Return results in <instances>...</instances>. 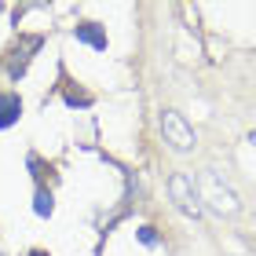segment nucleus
I'll use <instances>...</instances> for the list:
<instances>
[{
    "mask_svg": "<svg viewBox=\"0 0 256 256\" xmlns=\"http://www.w3.org/2000/svg\"><path fill=\"white\" fill-rule=\"evenodd\" d=\"M198 198H202V202H208V208H212V212H220V216H234L238 212V194L227 187V180L220 176L216 168H205L202 172V187H198Z\"/></svg>",
    "mask_w": 256,
    "mask_h": 256,
    "instance_id": "f257e3e1",
    "label": "nucleus"
},
{
    "mask_svg": "<svg viewBox=\"0 0 256 256\" xmlns=\"http://www.w3.org/2000/svg\"><path fill=\"white\" fill-rule=\"evenodd\" d=\"M168 194H172V202H176V208H183L187 216L198 220L205 212L202 198H198V187H194V176H187V172H172L168 176Z\"/></svg>",
    "mask_w": 256,
    "mask_h": 256,
    "instance_id": "f03ea898",
    "label": "nucleus"
},
{
    "mask_svg": "<svg viewBox=\"0 0 256 256\" xmlns=\"http://www.w3.org/2000/svg\"><path fill=\"white\" fill-rule=\"evenodd\" d=\"M161 132H165V143H172V150H190L198 139H194V128L187 124L180 110H165L161 114Z\"/></svg>",
    "mask_w": 256,
    "mask_h": 256,
    "instance_id": "7ed1b4c3",
    "label": "nucleus"
},
{
    "mask_svg": "<svg viewBox=\"0 0 256 256\" xmlns=\"http://www.w3.org/2000/svg\"><path fill=\"white\" fill-rule=\"evenodd\" d=\"M40 44H44V40L37 37V33H26V37H18V44L8 52V55H11V59H8V74H11V77H22V74H26L33 52H40Z\"/></svg>",
    "mask_w": 256,
    "mask_h": 256,
    "instance_id": "20e7f679",
    "label": "nucleus"
},
{
    "mask_svg": "<svg viewBox=\"0 0 256 256\" xmlns=\"http://www.w3.org/2000/svg\"><path fill=\"white\" fill-rule=\"evenodd\" d=\"M74 37H77L80 44H92L96 52H106V33H102L99 22H80V26L74 30Z\"/></svg>",
    "mask_w": 256,
    "mask_h": 256,
    "instance_id": "39448f33",
    "label": "nucleus"
},
{
    "mask_svg": "<svg viewBox=\"0 0 256 256\" xmlns=\"http://www.w3.org/2000/svg\"><path fill=\"white\" fill-rule=\"evenodd\" d=\"M18 114H22V99L15 92H4V96H0V128H11L18 121Z\"/></svg>",
    "mask_w": 256,
    "mask_h": 256,
    "instance_id": "423d86ee",
    "label": "nucleus"
},
{
    "mask_svg": "<svg viewBox=\"0 0 256 256\" xmlns=\"http://www.w3.org/2000/svg\"><path fill=\"white\" fill-rule=\"evenodd\" d=\"M52 208H55V205H52V194L40 187L37 198H33V212H37V216H52Z\"/></svg>",
    "mask_w": 256,
    "mask_h": 256,
    "instance_id": "0eeeda50",
    "label": "nucleus"
},
{
    "mask_svg": "<svg viewBox=\"0 0 256 256\" xmlns=\"http://www.w3.org/2000/svg\"><path fill=\"white\" fill-rule=\"evenodd\" d=\"M66 102L70 106H88L92 96H84V92H66Z\"/></svg>",
    "mask_w": 256,
    "mask_h": 256,
    "instance_id": "6e6552de",
    "label": "nucleus"
},
{
    "mask_svg": "<svg viewBox=\"0 0 256 256\" xmlns=\"http://www.w3.org/2000/svg\"><path fill=\"white\" fill-rule=\"evenodd\" d=\"M139 242H143V246H158V234H154V227H139Z\"/></svg>",
    "mask_w": 256,
    "mask_h": 256,
    "instance_id": "1a4fd4ad",
    "label": "nucleus"
},
{
    "mask_svg": "<svg viewBox=\"0 0 256 256\" xmlns=\"http://www.w3.org/2000/svg\"><path fill=\"white\" fill-rule=\"evenodd\" d=\"M30 256H48V252H30Z\"/></svg>",
    "mask_w": 256,
    "mask_h": 256,
    "instance_id": "9d476101",
    "label": "nucleus"
}]
</instances>
